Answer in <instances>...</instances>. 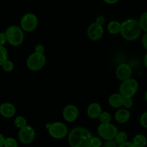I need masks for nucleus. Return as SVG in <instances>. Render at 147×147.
Masks as SVG:
<instances>
[{
    "label": "nucleus",
    "mask_w": 147,
    "mask_h": 147,
    "mask_svg": "<svg viewBox=\"0 0 147 147\" xmlns=\"http://www.w3.org/2000/svg\"><path fill=\"white\" fill-rule=\"evenodd\" d=\"M92 133L87 128L76 127L68 133V142L71 147H91Z\"/></svg>",
    "instance_id": "f257e3e1"
},
{
    "label": "nucleus",
    "mask_w": 147,
    "mask_h": 147,
    "mask_svg": "<svg viewBox=\"0 0 147 147\" xmlns=\"http://www.w3.org/2000/svg\"><path fill=\"white\" fill-rule=\"evenodd\" d=\"M142 30L138 20L135 19H128L121 23L120 33L125 40L134 41L139 38Z\"/></svg>",
    "instance_id": "f03ea898"
},
{
    "label": "nucleus",
    "mask_w": 147,
    "mask_h": 147,
    "mask_svg": "<svg viewBox=\"0 0 147 147\" xmlns=\"http://www.w3.org/2000/svg\"><path fill=\"white\" fill-rule=\"evenodd\" d=\"M8 43L13 46H18L24 40V30L21 27L11 25L7 29L5 32Z\"/></svg>",
    "instance_id": "7ed1b4c3"
},
{
    "label": "nucleus",
    "mask_w": 147,
    "mask_h": 147,
    "mask_svg": "<svg viewBox=\"0 0 147 147\" xmlns=\"http://www.w3.org/2000/svg\"><path fill=\"white\" fill-rule=\"evenodd\" d=\"M139 89L138 82L134 79H127L122 82L119 87V93L124 98H132Z\"/></svg>",
    "instance_id": "20e7f679"
},
{
    "label": "nucleus",
    "mask_w": 147,
    "mask_h": 147,
    "mask_svg": "<svg viewBox=\"0 0 147 147\" xmlns=\"http://www.w3.org/2000/svg\"><path fill=\"white\" fill-rule=\"evenodd\" d=\"M46 63V57L44 54L33 53L27 60V66L32 71H37L44 67Z\"/></svg>",
    "instance_id": "39448f33"
},
{
    "label": "nucleus",
    "mask_w": 147,
    "mask_h": 147,
    "mask_svg": "<svg viewBox=\"0 0 147 147\" xmlns=\"http://www.w3.org/2000/svg\"><path fill=\"white\" fill-rule=\"evenodd\" d=\"M97 131L99 136L106 141L114 139L119 132L117 128L111 122L100 123L98 127Z\"/></svg>",
    "instance_id": "423d86ee"
},
{
    "label": "nucleus",
    "mask_w": 147,
    "mask_h": 147,
    "mask_svg": "<svg viewBox=\"0 0 147 147\" xmlns=\"http://www.w3.org/2000/svg\"><path fill=\"white\" fill-rule=\"evenodd\" d=\"M49 134L55 139H61L68 134V128L67 125L61 122H55L50 124L48 128Z\"/></svg>",
    "instance_id": "0eeeda50"
},
{
    "label": "nucleus",
    "mask_w": 147,
    "mask_h": 147,
    "mask_svg": "<svg viewBox=\"0 0 147 147\" xmlns=\"http://www.w3.org/2000/svg\"><path fill=\"white\" fill-rule=\"evenodd\" d=\"M38 25V19L37 16L32 13L25 14L21 19L20 26L25 32H32L37 28Z\"/></svg>",
    "instance_id": "6e6552de"
},
{
    "label": "nucleus",
    "mask_w": 147,
    "mask_h": 147,
    "mask_svg": "<svg viewBox=\"0 0 147 147\" xmlns=\"http://www.w3.org/2000/svg\"><path fill=\"white\" fill-rule=\"evenodd\" d=\"M18 136L20 142L24 144H29L34 140L35 130L31 125H27L20 129Z\"/></svg>",
    "instance_id": "1a4fd4ad"
},
{
    "label": "nucleus",
    "mask_w": 147,
    "mask_h": 147,
    "mask_svg": "<svg viewBox=\"0 0 147 147\" xmlns=\"http://www.w3.org/2000/svg\"><path fill=\"white\" fill-rule=\"evenodd\" d=\"M104 33V29L103 25L98 24L96 22L91 23L88 27L87 34L89 38L93 41H97L102 38Z\"/></svg>",
    "instance_id": "9d476101"
},
{
    "label": "nucleus",
    "mask_w": 147,
    "mask_h": 147,
    "mask_svg": "<svg viewBox=\"0 0 147 147\" xmlns=\"http://www.w3.org/2000/svg\"><path fill=\"white\" fill-rule=\"evenodd\" d=\"M79 115L78 108L74 105H68L63 110V117L65 121L73 122L76 120Z\"/></svg>",
    "instance_id": "9b49d317"
},
{
    "label": "nucleus",
    "mask_w": 147,
    "mask_h": 147,
    "mask_svg": "<svg viewBox=\"0 0 147 147\" xmlns=\"http://www.w3.org/2000/svg\"><path fill=\"white\" fill-rule=\"evenodd\" d=\"M116 76L121 81H125L130 79L132 75V69L128 63H123L119 65L116 71Z\"/></svg>",
    "instance_id": "f8f14e48"
},
{
    "label": "nucleus",
    "mask_w": 147,
    "mask_h": 147,
    "mask_svg": "<svg viewBox=\"0 0 147 147\" xmlns=\"http://www.w3.org/2000/svg\"><path fill=\"white\" fill-rule=\"evenodd\" d=\"M16 113V108L9 102H4L0 105V114L4 118H11Z\"/></svg>",
    "instance_id": "ddd939ff"
},
{
    "label": "nucleus",
    "mask_w": 147,
    "mask_h": 147,
    "mask_svg": "<svg viewBox=\"0 0 147 147\" xmlns=\"http://www.w3.org/2000/svg\"><path fill=\"white\" fill-rule=\"evenodd\" d=\"M114 118L116 122L119 123H126L130 119L131 112L128 109L121 108L115 112Z\"/></svg>",
    "instance_id": "4468645a"
},
{
    "label": "nucleus",
    "mask_w": 147,
    "mask_h": 147,
    "mask_svg": "<svg viewBox=\"0 0 147 147\" xmlns=\"http://www.w3.org/2000/svg\"><path fill=\"white\" fill-rule=\"evenodd\" d=\"M102 108L100 104L97 102H93L88 106L87 109V114L88 117L91 119H97L99 118L100 114L102 113Z\"/></svg>",
    "instance_id": "2eb2a0df"
},
{
    "label": "nucleus",
    "mask_w": 147,
    "mask_h": 147,
    "mask_svg": "<svg viewBox=\"0 0 147 147\" xmlns=\"http://www.w3.org/2000/svg\"><path fill=\"white\" fill-rule=\"evenodd\" d=\"M124 97L120 93H115L109 98V104L113 108H119L123 106Z\"/></svg>",
    "instance_id": "dca6fc26"
},
{
    "label": "nucleus",
    "mask_w": 147,
    "mask_h": 147,
    "mask_svg": "<svg viewBox=\"0 0 147 147\" xmlns=\"http://www.w3.org/2000/svg\"><path fill=\"white\" fill-rule=\"evenodd\" d=\"M121 28V23L116 20L111 21L107 25L108 31L111 35H117L120 33Z\"/></svg>",
    "instance_id": "f3484780"
},
{
    "label": "nucleus",
    "mask_w": 147,
    "mask_h": 147,
    "mask_svg": "<svg viewBox=\"0 0 147 147\" xmlns=\"http://www.w3.org/2000/svg\"><path fill=\"white\" fill-rule=\"evenodd\" d=\"M132 143L136 147H145L147 144V138L142 134H138L133 138Z\"/></svg>",
    "instance_id": "a211bd4d"
},
{
    "label": "nucleus",
    "mask_w": 147,
    "mask_h": 147,
    "mask_svg": "<svg viewBox=\"0 0 147 147\" xmlns=\"http://www.w3.org/2000/svg\"><path fill=\"white\" fill-rule=\"evenodd\" d=\"M128 139V135L126 132L124 131H120L118 132L117 135H116V138H114L115 141L117 142V144H121L123 143H125L127 141Z\"/></svg>",
    "instance_id": "6ab92c4d"
},
{
    "label": "nucleus",
    "mask_w": 147,
    "mask_h": 147,
    "mask_svg": "<svg viewBox=\"0 0 147 147\" xmlns=\"http://www.w3.org/2000/svg\"><path fill=\"white\" fill-rule=\"evenodd\" d=\"M14 125L17 128H22L23 127L26 126L27 125V120H26L25 118L22 116H18L14 119Z\"/></svg>",
    "instance_id": "aec40b11"
},
{
    "label": "nucleus",
    "mask_w": 147,
    "mask_h": 147,
    "mask_svg": "<svg viewBox=\"0 0 147 147\" xmlns=\"http://www.w3.org/2000/svg\"><path fill=\"white\" fill-rule=\"evenodd\" d=\"M8 60V52L4 46H0V66Z\"/></svg>",
    "instance_id": "412c9836"
},
{
    "label": "nucleus",
    "mask_w": 147,
    "mask_h": 147,
    "mask_svg": "<svg viewBox=\"0 0 147 147\" xmlns=\"http://www.w3.org/2000/svg\"><path fill=\"white\" fill-rule=\"evenodd\" d=\"M111 115L109 112H106V111L102 112L100 117H99V120H100V123L111 122Z\"/></svg>",
    "instance_id": "4be33fe9"
},
{
    "label": "nucleus",
    "mask_w": 147,
    "mask_h": 147,
    "mask_svg": "<svg viewBox=\"0 0 147 147\" xmlns=\"http://www.w3.org/2000/svg\"><path fill=\"white\" fill-rule=\"evenodd\" d=\"M139 22V24H140L142 30L145 32H147V12L144 13V14L141 16Z\"/></svg>",
    "instance_id": "5701e85b"
},
{
    "label": "nucleus",
    "mask_w": 147,
    "mask_h": 147,
    "mask_svg": "<svg viewBox=\"0 0 147 147\" xmlns=\"http://www.w3.org/2000/svg\"><path fill=\"white\" fill-rule=\"evenodd\" d=\"M4 147H18V143L16 141L14 138H5V141H4Z\"/></svg>",
    "instance_id": "b1692460"
},
{
    "label": "nucleus",
    "mask_w": 147,
    "mask_h": 147,
    "mask_svg": "<svg viewBox=\"0 0 147 147\" xmlns=\"http://www.w3.org/2000/svg\"><path fill=\"white\" fill-rule=\"evenodd\" d=\"M1 66H2L3 70L7 72H10L14 69V63H13V62L9 60L6 61Z\"/></svg>",
    "instance_id": "393cba45"
},
{
    "label": "nucleus",
    "mask_w": 147,
    "mask_h": 147,
    "mask_svg": "<svg viewBox=\"0 0 147 147\" xmlns=\"http://www.w3.org/2000/svg\"><path fill=\"white\" fill-rule=\"evenodd\" d=\"M103 145L101 139L98 137H93L91 140V146L93 147H101Z\"/></svg>",
    "instance_id": "a878e982"
},
{
    "label": "nucleus",
    "mask_w": 147,
    "mask_h": 147,
    "mask_svg": "<svg viewBox=\"0 0 147 147\" xmlns=\"http://www.w3.org/2000/svg\"><path fill=\"white\" fill-rule=\"evenodd\" d=\"M117 142L115 141L114 139H112V140H107L106 141V142L103 144V147H118Z\"/></svg>",
    "instance_id": "bb28decb"
},
{
    "label": "nucleus",
    "mask_w": 147,
    "mask_h": 147,
    "mask_svg": "<svg viewBox=\"0 0 147 147\" xmlns=\"http://www.w3.org/2000/svg\"><path fill=\"white\" fill-rule=\"evenodd\" d=\"M140 123L144 128H147V111L141 115Z\"/></svg>",
    "instance_id": "cd10ccee"
},
{
    "label": "nucleus",
    "mask_w": 147,
    "mask_h": 147,
    "mask_svg": "<svg viewBox=\"0 0 147 147\" xmlns=\"http://www.w3.org/2000/svg\"><path fill=\"white\" fill-rule=\"evenodd\" d=\"M123 106L126 109H129L133 106V99L132 98H124Z\"/></svg>",
    "instance_id": "c85d7f7f"
},
{
    "label": "nucleus",
    "mask_w": 147,
    "mask_h": 147,
    "mask_svg": "<svg viewBox=\"0 0 147 147\" xmlns=\"http://www.w3.org/2000/svg\"><path fill=\"white\" fill-rule=\"evenodd\" d=\"M34 52H35V53L44 54L45 46L42 44H37V46L34 47Z\"/></svg>",
    "instance_id": "c756f323"
},
{
    "label": "nucleus",
    "mask_w": 147,
    "mask_h": 147,
    "mask_svg": "<svg viewBox=\"0 0 147 147\" xmlns=\"http://www.w3.org/2000/svg\"><path fill=\"white\" fill-rule=\"evenodd\" d=\"M7 41V39L5 33H0V46H4Z\"/></svg>",
    "instance_id": "7c9ffc66"
},
{
    "label": "nucleus",
    "mask_w": 147,
    "mask_h": 147,
    "mask_svg": "<svg viewBox=\"0 0 147 147\" xmlns=\"http://www.w3.org/2000/svg\"><path fill=\"white\" fill-rule=\"evenodd\" d=\"M96 22L98 23V24H101V25H103L106 22V17L103 15L98 16L97 18L96 19Z\"/></svg>",
    "instance_id": "2f4dec72"
},
{
    "label": "nucleus",
    "mask_w": 147,
    "mask_h": 147,
    "mask_svg": "<svg viewBox=\"0 0 147 147\" xmlns=\"http://www.w3.org/2000/svg\"><path fill=\"white\" fill-rule=\"evenodd\" d=\"M118 147H136L133 144L132 142H129V141H126V142L123 143L121 144H119V146Z\"/></svg>",
    "instance_id": "473e14b6"
},
{
    "label": "nucleus",
    "mask_w": 147,
    "mask_h": 147,
    "mask_svg": "<svg viewBox=\"0 0 147 147\" xmlns=\"http://www.w3.org/2000/svg\"><path fill=\"white\" fill-rule=\"evenodd\" d=\"M142 45L147 50V32H146L144 35L143 37H142Z\"/></svg>",
    "instance_id": "72a5a7b5"
},
{
    "label": "nucleus",
    "mask_w": 147,
    "mask_h": 147,
    "mask_svg": "<svg viewBox=\"0 0 147 147\" xmlns=\"http://www.w3.org/2000/svg\"><path fill=\"white\" fill-rule=\"evenodd\" d=\"M4 141H5V138L3 136L2 134L0 133V147H3L4 146Z\"/></svg>",
    "instance_id": "f704fd0d"
},
{
    "label": "nucleus",
    "mask_w": 147,
    "mask_h": 147,
    "mask_svg": "<svg viewBox=\"0 0 147 147\" xmlns=\"http://www.w3.org/2000/svg\"><path fill=\"white\" fill-rule=\"evenodd\" d=\"M103 1L109 4H116V2H118L119 0H103Z\"/></svg>",
    "instance_id": "c9c22d12"
},
{
    "label": "nucleus",
    "mask_w": 147,
    "mask_h": 147,
    "mask_svg": "<svg viewBox=\"0 0 147 147\" xmlns=\"http://www.w3.org/2000/svg\"><path fill=\"white\" fill-rule=\"evenodd\" d=\"M144 62L145 66H146V67L147 68V53H146V54L145 55V56H144Z\"/></svg>",
    "instance_id": "e433bc0d"
},
{
    "label": "nucleus",
    "mask_w": 147,
    "mask_h": 147,
    "mask_svg": "<svg viewBox=\"0 0 147 147\" xmlns=\"http://www.w3.org/2000/svg\"><path fill=\"white\" fill-rule=\"evenodd\" d=\"M145 99H146V100L147 101V91L146 92V93H145Z\"/></svg>",
    "instance_id": "4c0bfd02"
},
{
    "label": "nucleus",
    "mask_w": 147,
    "mask_h": 147,
    "mask_svg": "<svg viewBox=\"0 0 147 147\" xmlns=\"http://www.w3.org/2000/svg\"><path fill=\"white\" fill-rule=\"evenodd\" d=\"M91 147H93V146H91Z\"/></svg>",
    "instance_id": "58836bf2"
}]
</instances>
